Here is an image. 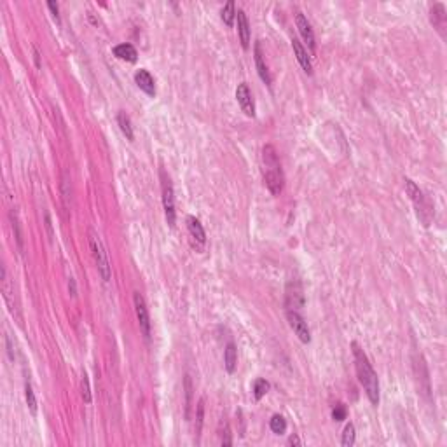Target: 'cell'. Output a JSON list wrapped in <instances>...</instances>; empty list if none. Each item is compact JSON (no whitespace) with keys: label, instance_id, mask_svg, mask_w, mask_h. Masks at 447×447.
<instances>
[{"label":"cell","instance_id":"cell-1","mask_svg":"<svg viewBox=\"0 0 447 447\" xmlns=\"http://www.w3.org/2000/svg\"><path fill=\"white\" fill-rule=\"evenodd\" d=\"M353 348V356H355V367H356V374H358V379L362 383L363 390H365L369 400L377 405L379 403V379H377V374L374 372L372 365H370L369 358L363 353V349L358 346L356 343L351 344Z\"/></svg>","mask_w":447,"mask_h":447},{"label":"cell","instance_id":"cell-2","mask_svg":"<svg viewBox=\"0 0 447 447\" xmlns=\"http://www.w3.org/2000/svg\"><path fill=\"white\" fill-rule=\"evenodd\" d=\"M262 171H264V184L269 189V193L273 196H280L283 191V170H281L280 157L273 145H264L262 149Z\"/></svg>","mask_w":447,"mask_h":447},{"label":"cell","instance_id":"cell-3","mask_svg":"<svg viewBox=\"0 0 447 447\" xmlns=\"http://www.w3.org/2000/svg\"><path fill=\"white\" fill-rule=\"evenodd\" d=\"M89 247H91L93 257H95V262H97V267L100 271L103 281H110V262H108L107 251H105V247L101 243L100 236H98L95 231H89Z\"/></svg>","mask_w":447,"mask_h":447},{"label":"cell","instance_id":"cell-4","mask_svg":"<svg viewBox=\"0 0 447 447\" xmlns=\"http://www.w3.org/2000/svg\"><path fill=\"white\" fill-rule=\"evenodd\" d=\"M161 180H163V206H164V215H166L168 226L175 227V194H173V185H171L170 177H166L164 171H161Z\"/></svg>","mask_w":447,"mask_h":447},{"label":"cell","instance_id":"cell-5","mask_svg":"<svg viewBox=\"0 0 447 447\" xmlns=\"http://www.w3.org/2000/svg\"><path fill=\"white\" fill-rule=\"evenodd\" d=\"M133 302H135V313H137L142 332H144L145 339H150V316H149L147 304H145V299L142 297L140 292H135Z\"/></svg>","mask_w":447,"mask_h":447},{"label":"cell","instance_id":"cell-6","mask_svg":"<svg viewBox=\"0 0 447 447\" xmlns=\"http://www.w3.org/2000/svg\"><path fill=\"white\" fill-rule=\"evenodd\" d=\"M287 318H289V323H290V327H292L294 332H296V336L299 337L302 343H309L311 341L309 327H307V322L302 318L300 311H287Z\"/></svg>","mask_w":447,"mask_h":447},{"label":"cell","instance_id":"cell-7","mask_svg":"<svg viewBox=\"0 0 447 447\" xmlns=\"http://www.w3.org/2000/svg\"><path fill=\"white\" fill-rule=\"evenodd\" d=\"M304 307V294L299 281H290L287 287V311H300Z\"/></svg>","mask_w":447,"mask_h":447},{"label":"cell","instance_id":"cell-8","mask_svg":"<svg viewBox=\"0 0 447 447\" xmlns=\"http://www.w3.org/2000/svg\"><path fill=\"white\" fill-rule=\"evenodd\" d=\"M236 100L240 103L241 110L248 115V117H253L255 115V103H253V97H251V91L248 88L247 82H241L236 88Z\"/></svg>","mask_w":447,"mask_h":447},{"label":"cell","instance_id":"cell-9","mask_svg":"<svg viewBox=\"0 0 447 447\" xmlns=\"http://www.w3.org/2000/svg\"><path fill=\"white\" fill-rule=\"evenodd\" d=\"M296 23H297V28H299L300 35H302L304 42L307 44V48H309L311 51H314L316 42H314V32H313V28H311V23L307 21V18L302 14V12H297Z\"/></svg>","mask_w":447,"mask_h":447},{"label":"cell","instance_id":"cell-10","mask_svg":"<svg viewBox=\"0 0 447 447\" xmlns=\"http://www.w3.org/2000/svg\"><path fill=\"white\" fill-rule=\"evenodd\" d=\"M135 82H137V86L142 89V91L147 93L149 97H154V95H155L154 77H152V75L149 74L145 68H140V70H137V74H135Z\"/></svg>","mask_w":447,"mask_h":447},{"label":"cell","instance_id":"cell-11","mask_svg":"<svg viewBox=\"0 0 447 447\" xmlns=\"http://www.w3.org/2000/svg\"><path fill=\"white\" fill-rule=\"evenodd\" d=\"M255 67H257V72H259L260 79H262L267 86H271V74H269V68H267L266 59H264V52H262L260 42L255 44Z\"/></svg>","mask_w":447,"mask_h":447},{"label":"cell","instance_id":"cell-12","mask_svg":"<svg viewBox=\"0 0 447 447\" xmlns=\"http://www.w3.org/2000/svg\"><path fill=\"white\" fill-rule=\"evenodd\" d=\"M236 18H238V34H240V41H241V44H243V48L248 49V46H250V21H248L245 11H241V9L236 12Z\"/></svg>","mask_w":447,"mask_h":447},{"label":"cell","instance_id":"cell-13","mask_svg":"<svg viewBox=\"0 0 447 447\" xmlns=\"http://www.w3.org/2000/svg\"><path fill=\"white\" fill-rule=\"evenodd\" d=\"M292 48H294V52H296V56H297V61L300 63V67L304 68V72H306V74H311V72H313V63H311L309 54H307V51L302 48V44L299 42V39H292Z\"/></svg>","mask_w":447,"mask_h":447},{"label":"cell","instance_id":"cell-14","mask_svg":"<svg viewBox=\"0 0 447 447\" xmlns=\"http://www.w3.org/2000/svg\"><path fill=\"white\" fill-rule=\"evenodd\" d=\"M187 229H189V233H191V236H193L198 243L203 245L204 241H206V233H204L201 222L198 220L196 217H193V215H189L187 217Z\"/></svg>","mask_w":447,"mask_h":447},{"label":"cell","instance_id":"cell-15","mask_svg":"<svg viewBox=\"0 0 447 447\" xmlns=\"http://www.w3.org/2000/svg\"><path fill=\"white\" fill-rule=\"evenodd\" d=\"M114 54H115V58L122 59V61H130V63L137 61V58H138V52H137V49H135V46L126 44V42L124 44L115 46Z\"/></svg>","mask_w":447,"mask_h":447},{"label":"cell","instance_id":"cell-16","mask_svg":"<svg viewBox=\"0 0 447 447\" xmlns=\"http://www.w3.org/2000/svg\"><path fill=\"white\" fill-rule=\"evenodd\" d=\"M236 363H238V349L236 344L229 343L226 346V351H224V365H226V370L229 374H233L236 370Z\"/></svg>","mask_w":447,"mask_h":447},{"label":"cell","instance_id":"cell-17","mask_svg":"<svg viewBox=\"0 0 447 447\" xmlns=\"http://www.w3.org/2000/svg\"><path fill=\"white\" fill-rule=\"evenodd\" d=\"M117 124H119V128H121L122 133H124V137L128 138V140H133L135 138L133 126H131V119L128 117L126 112H119L117 114Z\"/></svg>","mask_w":447,"mask_h":447},{"label":"cell","instance_id":"cell-18","mask_svg":"<svg viewBox=\"0 0 447 447\" xmlns=\"http://www.w3.org/2000/svg\"><path fill=\"white\" fill-rule=\"evenodd\" d=\"M405 187H407V194L410 196V199H412L414 203H416V206L419 208L423 204V193L419 191V187L414 184L412 180H409V178L405 180Z\"/></svg>","mask_w":447,"mask_h":447},{"label":"cell","instance_id":"cell-19","mask_svg":"<svg viewBox=\"0 0 447 447\" xmlns=\"http://www.w3.org/2000/svg\"><path fill=\"white\" fill-rule=\"evenodd\" d=\"M355 425L353 423H348L346 426H344V432H343V439H341V444H343L344 447H351L353 444H355Z\"/></svg>","mask_w":447,"mask_h":447},{"label":"cell","instance_id":"cell-20","mask_svg":"<svg viewBox=\"0 0 447 447\" xmlns=\"http://www.w3.org/2000/svg\"><path fill=\"white\" fill-rule=\"evenodd\" d=\"M269 428L273 430V433L281 435V433H285V430H287V421H285L283 416L274 414L273 418H271V421H269Z\"/></svg>","mask_w":447,"mask_h":447},{"label":"cell","instance_id":"cell-21","mask_svg":"<svg viewBox=\"0 0 447 447\" xmlns=\"http://www.w3.org/2000/svg\"><path fill=\"white\" fill-rule=\"evenodd\" d=\"M222 21L226 23L227 26H233L234 18H236V9H234V2H227L222 9Z\"/></svg>","mask_w":447,"mask_h":447},{"label":"cell","instance_id":"cell-22","mask_svg":"<svg viewBox=\"0 0 447 447\" xmlns=\"http://www.w3.org/2000/svg\"><path fill=\"white\" fill-rule=\"evenodd\" d=\"M9 217H11L12 231H14V236H16V241H18V247L23 248V233H21V226H19L18 215H16V211H11V213H9Z\"/></svg>","mask_w":447,"mask_h":447},{"label":"cell","instance_id":"cell-23","mask_svg":"<svg viewBox=\"0 0 447 447\" xmlns=\"http://www.w3.org/2000/svg\"><path fill=\"white\" fill-rule=\"evenodd\" d=\"M267 392H269V383H267L266 379H257V381H255V385H253V395H255V398L260 400Z\"/></svg>","mask_w":447,"mask_h":447},{"label":"cell","instance_id":"cell-24","mask_svg":"<svg viewBox=\"0 0 447 447\" xmlns=\"http://www.w3.org/2000/svg\"><path fill=\"white\" fill-rule=\"evenodd\" d=\"M25 397H26V403H28L32 414H35L37 412V400H35V393H34V390H32V386H30V383L25 385Z\"/></svg>","mask_w":447,"mask_h":447},{"label":"cell","instance_id":"cell-25","mask_svg":"<svg viewBox=\"0 0 447 447\" xmlns=\"http://www.w3.org/2000/svg\"><path fill=\"white\" fill-rule=\"evenodd\" d=\"M81 393H82V398H84L86 403H91V388H89V379H88V374H82V379H81Z\"/></svg>","mask_w":447,"mask_h":447},{"label":"cell","instance_id":"cell-26","mask_svg":"<svg viewBox=\"0 0 447 447\" xmlns=\"http://www.w3.org/2000/svg\"><path fill=\"white\" fill-rule=\"evenodd\" d=\"M346 407L343 405V403H339V405L334 407L332 410V418L336 419V421H343V419H346Z\"/></svg>","mask_w":447,"mask_h":447},{"label":"cell","instance_id":"cell-27","mask_svg":"<svg viewBox=\"0 0 447 447\" xmlns=\"http://www.w3.org/2000/svg\"><path fill=\"white\" fill-rule=\"evenodd\" d=\"M48 7H49V11L52 12V18L59 23V7H58V4H54V2H48Z\"/></svg>","mask_w":447,"mask_h":447},{"label":"cell","instance_id":"cell-28","mask_svg":"<svg viewBox=\"0 0 447 447\" xmlns=\"http://www.w3.org/2000/svg\"><path fill=\"white\" fill-rule=\"evenodd\" d=\"M203 410H204V405H203V400H201L198 403V432L201 430V423H203Z\"/></svg>","mask_w":447,"mask_h":447},{"label":"cell","instance_id":"cell-29","mask_svg":"<svg viewBox=\"0 0 447 447\" xmlns=\"http://www.w3.org/2000/svg\"><path fill=\"white\" fill-rule=\"evenodd\" d=\"M5 343H7V351H9V356H11V360H14V349H12V344H11V339H9V336L5 337Z\"/></svg>","mask_w":447,"mask_h":447},{"label":"cell","instance_id":"cell-30","mask_svg":"<svg viewBox=\"0 0 447 447\" xmlns=\"http://www.w3.org/2000/svg\"><path fill=\"white\" fill-rule=\"evenodd\" d=\"M46 227H48V231H49V236H51V240H52V229H51V218H49V215L46 213Z\"/></svg>","mask_w":447,"mask_h":447},{"label":"cell","instance_id":"cell-31","mask_svg":"<svg viewBox=\"0 0 447 447\" xmlns=\"http://www.w3.org/2000/svg\"><path fill=\"white\" fill-rule=\"evenodd\" d=\"M34 56H35V63H37V67L41 68V54H39L37 48H34Z\"/></svg>","mask_w":447,"mask_h":447},{"label":"cell","instance_id":"cell-32","mask_svg":"<svg viewBox=\"0 0 447 447\" xmlns=\"http://www.w3.org/2000/svg\"><path fill=\"white\" fill-rule=\"evenodd\" d=\"M68 287H70L72 296H75V294H77V290H75V281H74V278H70V283H68Z\"/></svg>","mask_w":447,"mask_h":447},{"label":"cell","instance_id":"cell-33","mask_svg":"<svg viewBox=\"0 0 447 447\" xmlns=\"http://www.w3.org/2000/svg\"><path fill=\"white\" fill-rule=\"evenodd\" d=\"M289 442L292 444V446H299V444H300V442H299V439H297L296 435H294V437H290V440H289Z\"/></svg>","mask_w":447,"mask_h":447}]
</instances>
